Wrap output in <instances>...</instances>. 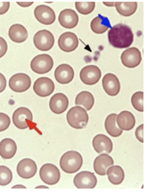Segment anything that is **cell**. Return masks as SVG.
Returning a JSON list of instances; mask_svg holds the SVG:
<instances>
[{"mask_svg": "<svg viewBox=\"0 0 149 192\" xmlns=\"http://www.w3.org/2000/svg\"><path fill=\"white\" fill-rule=\"evenodd\" d=\"M108 37L110 44L115 48H126L132 43L134 35L131 28L122 23L115 25L109 30Z\"/></svg>", "mask_w": 149, "mask_h": 192, "instance_id": "obj_1", "label": "cell"}, {"mask_svg": "<svg viewBox=\"0 0 149 192\" xmlns=\"http://www.w3.org/2000/svg\"><path fill=\"white\" fill-rule=\"evenodd\" d=\"M83 162L81 154L75 151L66 152L61 156L59 162L61 168L64 172L73 173L78 171Z\"/></svg>", "mask_w": 149, "mask_h": 192, "instance_id": "obj_2", "label": "cell"}, {"mask_svg": "<svg viewBox=\"0 0 149 192\" xmlns=\"http://www.w3.org/2000/svg\"><path fill=\"white\" fill-rule=\"evenodd\" d=\"M66 118L69 124L72 127L80 129L87 125L88 120V115L86 110L79 106L70 108L67 114Z\"/></svg>", "mask_w": 149, "mask_h": 192, "instance_id": "obj_3", "label": "cell"}, {"mask_svg": "<svg viewBox=\"0 0 149 192\" xmlns=\"http://www.w3.org/2000/svg\"><path fill=\"white\" fill-rule=\"evenodd\" d=\"M53 65L52 58L47 54H42L36 56L32 59L30 63L32 70L39 74L48 73L52 70Z\"/></svg>", "mask_w": 149, "mask_h": 192, "instance_id": "obj_4", "label": "cell"}, {"mask_svg": "<svg viewBox=\"0 0 149 192\" xmlns=\"http://www.w3.org/2000/svg\"><path fill=\"white\" fill-rule=\"evenodd\" d=\"M39 175L41 180L45 183L49 185L56 184L59 181L61 176L58 167L51 163L43 164L40 168Z\"/></svg>", "mask_w": 149, "mask_h": 192, "instance_id": "obj_5", "label": "cell"}, {"mask_svg": "<svg viewBox=\"0 0 149 192\" xmlns=\"http://www.w3.org/2000/svg\"><path fill=\"white\" fill-rule=\"evenodd\" d=\"M33 41L36 47L42 51L51 49L54 43V37L49 31L43 30L39 31L33 37Z\"/></svg>", "mask_w": 149, "mask_h": 192, "instance_id": "obj_6", "label": "cell"}, {"mask_svg": "<svg viewBox=\"0 0 149 192\" xmlns=\"http://www.w3.org/2000/svg\"><path fill=\"white\" fill-rule=\"evenodd\" d=\"M33 116L31 111L27 108L21 107L14 111L12 120L14 125L20 129L28 128L32 122Z\"/></svg>", "mask_w": 149, "mask_h": 192, "instance_id": "obj_7", "label": "cell"}, {"mask_svg": "<svg viewBox=\"0 0 149 192\" xmlns=\"http://www.w3.org/2000/svg\"><path fill=\"white\" fill-rule=\"evenodd\" d=\"M31 81L29 76L23 73H18L13 75L10 78L9 86L13 91L22 92L28 90L30 87Z\"/></svg>", "mask_w": 149, "mask_h": 192, "instance_id": "obj_8", "label": "cell"}, {"mask_svg": "<svg viewBox=\"0 0 149 192\" xmlns=\"http://www.w3.org/2000/svg\"><path fill=\"white\" fill-rule=\"evenodd\" d=\"M97 182L94 173L88 171L79 172L75 176L73 183L78 189H93Z\"/></svg>", "mask_w": 149, "mask_h": 192, "instance_id": "obj_9", "label": "cell"}, {"mask_svg": "<svg viewBox=\"0 0 149 192\" xmlns=\"http://www.w3.org/2000/svg\"><path fill=\"white\" fill-rule=\"evenodd\" d=\"M79 76L82 81L86 85H92L100 80L101 72L96 66L90 65L84 67L80 71Z\"/></svg>", "mask_w": 149, "mask_h": 192, "instance_id": "obj_10", "label": "cell"}, {"mask_svg": "<svg viewBox=\"0 0 149 192\" xmlns=\"http://www.w3.org/2000/svg\"><path fill=\"white\" fill-rule=\"evenodd\" d=\"M141 54L136 47L129 48L122 53L121 59L123 64L129 68H134L139 65L142 60Z\"/></svg>", "mask_w": 149, "mask_h": 192, "instance_id": "obj_11", "label": "cell"}, {"mask_svg": "<svg viewBox=\"0 0 149 192\" xmlns=\"http://www.w3.org/2000/svg\"><path fill=\"white\" fill-rule=\"evenodd\" d=\"M35 92L38 96L45 97L49 96L54 92L55 85L53 81L47 77H41L35 82L33 87Z\"/></svg>", "mask_w": 149, "mask_h": 192, "instance_id": "obj_12", "label": "cell"}, {"mask_svg": "<svg viewBox=\"0 0 149 192\" xmlns=\"http://www.w3.org/2000/svg\"><path fill=\"white\" fill-rule=\"evenodd\" d=\"M16 170L20 177L27 179L34 176L37 172V167L34 160L30 158H25L19 162Z\"/></svg>", "mask_w": 149, "mask_h": 192, "instance_id": "obj_13", "label": "cell"}, {"mask_svg": "<svg viewBox=\"0 0 149 192\" xmlns=\"http://www.w3.org/2000/svg\"><path fill=\"white\" fill-rule=\"evenodd\" d=\"M58 43L61 50L65 52H68L74 51L77 48L79 44V40L74 33L67 32L60 35Z\"/></svg>", "mask_w": 149, "mask_h": 192, "instance_id": "obj_14", "label": "cell"}, {"mask_svg": "<svg viewBox=\"0 0 149 192\" xmlns=\"http://www.w3.org/2000/svg\"><path fill=\"white\" fill-rule=\"evenodd\" d=\"M34 14L39 22L45 25L52 24L56 19L53 10L50 7L44 5H39L35 8Z\"/></svg>", "mask_w": 149, "mask_h": 192, "instance_id": "obj_15", "label": "cell"}, {"mask_svg": "<svg viewBox=\"0 0 149 192\" xmlns=\"http://www.w3.org/2000/svg\"><path fill=\"white\" fill-rule=\"evenodd\" d=\"M92 145L95 150L99 154H109L113 149V145L111 139L102 134H97L94 137Z\"/></svg>", "mask_w": 149, "mask_h": 192, "instance_id": "obj_16", "label": "cell"}, {"mask_svg": "<svg viewBox=\"0 0 149 192\" xmlns=\"http://www.w3.org/2000/svg\"><path fill=\"white\" fill-rule=\"evenodd\" d=\"M69 100L66 96L61 93L54 94L51 98L49 106L51 111L56 114H61L67 109Z\"/></svg>", "mask_w": 149, "mask_h": 192, "instance_id": "obj_17", "label": "cell"}, {"mask_svg": "<svg viewBox=\"0 0 149 192\" xmlns=\"http://www.w3.org/2000/svg\"><path fill=\"white\" fill-rule=\"evenodd\" d=\"M102 82L103 88L108 95L114 96L118 94L120 89V84L119 79L115 74L110 73L106 74Z\"/></svg>", "mask_w": 149, "mask_h": 192, "instance_id": "obj_18", "label": "cell"}, {"mask_svg": "<svg viewBox=\"0 0 149 192\" xmlns=\"http://www.w3.org/2000/svg\"><path fill=\"white\" fill-rule=\"evenodd\" d=\"M58 21L62 27L71 29L77 25L79 21V17L74 10L70 9H66L62 10L60 13Z\"/></svg>", "mask_w": 149, "mask_h": 192, "instance_id": "obj_19", "label": "cell"}, {"mask_svg": "<svg viewBox=\"0 0 149 192\" xmlns=\"http://www.w3.org/2000/svg\"><path fill=\"white\" fill-rule=\"evenodd\" d=\"M54 75L56 80L58 83L65 84L68 83L73 80L74 72L70 65L66 64H62L56 68Z\"/></svg>", "mask_w": 149, "mask_h": 192, "instance_id": "obj_20", "label": "cell"}, {"mask_svg": "<svg viewBox=\"0 0 149 192\" xmlns=\"http://www.w3.org/2000/svg\"><path fill=\"white\" fill-rule=\"evenodd\" d=\"M114 164L112 158L106 154H102L95 158L93 163V168L95 173L100 175L106 174L108 169Z\"/></svg>", "mask_w": 149, "mask_h": 192, "instance_id": "obj_21", "label": "cell"}, {"mask_svg": "<svg viewBox=\"0 0 149 192\" xmlns=\"http://www.w3.org/2000/svg\"><path fill=\"white\" fill-rule=\"evenodd\" d=\"M17 150L16 144L12 139L5 138L0 142V156L3 158H11L15 155Z\"/></svg>", "mask_w": 149, "mask_h": 192, "instance_id": "obj_22", "label": "cell"}, {"mask_svg": "<svg viewBox=\"0 0 149 192\" xmlns=\"http://www.w3.org/2000/svg\"><path fill=\"white\" fill-rule=\"evenodd\" d=\"M117 122L118 127L121 129L129 131L134 127L135 119L134 116L130 112L123 111L118 114Z\"/></svg>", "mask_w": 149, "mask_h": 192, "instance_id": "obj_23", "label": "cell"}, {"mask_svg": "<svg viewBox=\"0 0 149 192\" xmlns=\"http://www.w3.org/2000/svg\"><path fill=\"white\" fill-rule=\"evenodd\" d=\"M8 35L13 41L20 43L26 41L28 36V33L26 29L23 25L15 24L10 28Z\"/></svg>", "mask_w": 149, "mask_h": 192, "instance_id": "obj_24", "label": "cell"}, {"mask_svg": "<svg viewBox=\"0 0 149 192\" xmlns=\"http://www.w3.org/2000/svg\"><path fill=\"white\" fill-rule=\"evenodd\" d=\"M91 28L94 33L101 34L105 32L109 28H111V26L107 17L99 14L92 21Z\"/></svg>", "mask_w": 149, "mask_h": 192, "instance_id": "obj_25", "label": "cell"}, {"mask_svg": "<svg viewBox=\"0 0 149 192\" xmlns=\"http://www.w3.org/2000/svg\"><path fill=\"white\" fill-rule=\"evenodd\" d=\"M117 114L112 113L106 118L104 123L105 129L107 133L111 136L116 137L120 136L123 131L119 128L116 122Z\"/></svg>", "mask_w": 149, "mask_h": 192, "instance_id": "obj_26", "label": "cell"}, {"mask_svg": "<svg viewBox=\"0 0 149 192\" xmlns=\"http://www.w3.org/2000/svg\"><path fill=\"white\" fill-rule=\"evenodd\" d=\"M107 173L109 181L114 185L120 184L125 178L123 170L118 165L111 167L108 169Z\"/></svg>", "mask_w": 149, "mask_h": 192, "instance_id": "obj_27", "label": "cell"}, {"mask_svg": "<svg viewBox=\"0 0 149 192\" xmlns=\"http://www.w3.org/2000/svg\"><path fill=\"white\" fill-rule=\"evenodd\" d=\"M94 102V97L91 93L83 91L77 95L75 102L76 105H82L87 110L89 111L93 107Z\"/></svg>", "mask_w": 149, "mask_h": 192, "instance_id": "obj_28", "label": "cell"}, {"mask_svg": "<svg viewBox=\"0 0 149 192\" xmlns=\"http://www.w3.org/2000/svg\"><path fill=\"white\" fill-rule=\"evenodd\" d=\"M115 6L119 13L124 16L128 17L132 15L136 12L137 3L136 2H115Z\"/></svg>", "mask_w": 149, "mask_h": 192, "instance_id": "obj_29", "label": "cell"}, {"mask_svg": "<svg viewBox=\"0 0 149 192\" xmlns=\"http://www.w3.org/2000/svg\"><path fill=\"white\" fill-rule=\"evenodd\" d=\"M13 174L11 170L7 167L0 166V185L6 186L12 181Z\"/></svg>", "mask_w": 149, "mask_h": 192, "instance_id": "obj_30", "label": "cell"}, {"mask_svg": "<svg viewBox=\"0 0 149 192\" xmlns=\"http://www.w3.org/2000/svg\"><path fill=\"white\" fill-rule=\"evenodd\" d=\"M75 6L77 11L83 15H87L91 13L95 7V3L91 2H75Z\"/></svg>", "mask_w": 149, "mask_h": 192, "instance_id": "obj_31", "label": "cell"}, {"mask_svg": "<svg viewBox=\"0 0 149 192\" xmlns=\"http://www.w3.org/2000/svg\"><path fill=\"white\" fill-rule=\"evenodd\" d=\"M143 92L139 91L135 93L131 98V103L133 107L140 112L143 111Z\"/></svg>", "mask_w": 149, "mask_h": 192, "instance_id": "obj_32", "label": "cell"}, {"mask_svg": "<svg viewBox=\"0 0 149 192\" xmlns=\"http://www.w3.org/2000/svg\"><path fill=\"white\" fill-rule=\"evenodd\" d=\"M10 123V120L9 116L4 113L0 112V132L8 129Z\"/></svg>", "mask_w": 149, "mask_h": 192, "instance_id": "obj_33", "label": "cell"}, {"mask_svg": "<svg viewBox=\"0 0 149 192\" xmlns=\"http://www.w3.org/2000/svg\"><path fill=\"white\" fill-rule=\"evenodd\" d=\"M8 49V45L5 40L0 36V58L6 53Z\"/></svg>", "mask_w": 149, "mask_h": 192, "instance_id": "obj_34", "label": "cell"}, {"mask_svg": "<svg viewBox=\"0 0 149 192\" xmlns=\"http://www.w3.org/2000/svg\"><path fill=\"white\" fill-rule=\"evenodd\" d=\"M143 124L139 126L136 129L135 135L136 138L142 143L143 142Z\"/></svg>", "mask_w": 149, "mask_h": 192, "instance_id": "obj_35", "label": "cell"}, {"mask_svg": "<svg viewBox=\"0 0 149 192\" xmlns=\"http://www.w3.org/2000/svg\"><path fill=\"white\" fill-rule=\"evenodd\" d=\"M10 2H0V15L6 13L10 7Z\"/></svg>", "mask_w": 149, "mask_h": 192, "instance_id": "obj_36", "label": "cell"}, {"mask_svg": "<svg viewBox=\"0 0 149 192\" xmlns=\"http://www.w3.org/2000/svg\"><path fill=\"white\" fill-rule=\"evenodd\" d=\"M6 80L4 76L0 73V93L3 91L6 87Z\"/></svg>", "mask_w": 149, "mask_h": 192, "instance_id": "obj_37", "label": "cell"}, {"mask_svg": "<svg viewBox=\"0 0 149 192\" xmlns=\"http://www.w3.org/2000/svg\"><path fill=\"white\" fill-rule=\"evenodd\" d=\"M19 6L23 7H27L30 6L33 2H17Z\"/></svg>", "mask_w": 149, "mask_h": 192, "instance_id": "obj_38", "label": "cell"}, {"mask_svg": "<svg viewBox=\"0 0 149 192\" xmlns=\"http://www.w3.org/2000/svg\"><path fill=\"white\" fill-rule=\"evenodd\" d=\"M104 4L108 6H113L115 5L114 2H103Z\"/></svg>", "mask_w": 149, "mask_h": 192, "instance_id": "obj_39", "label": "cell"}, {"mask_svg": "<svg viewBox=\"0 0 149 192\" xmlns=\"http://www.w3.org/2000/svg\"><path fill=\"white\" fill-rule=\"evenodd\" d=\"M24 186L21 184L16 185L12 187V188H26Z\"/></svg>", "mask_w": 149, "mask_h": 192, "instance_id": "obj_40", "label": "cell"}]
</instances>
